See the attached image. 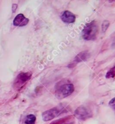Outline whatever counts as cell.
I'll return each instance as SVG.
<instances>
[{
    "mask_svg": "<svg viewBox=\"0 0 115 124\" xmlns=\"http://www.w3.org/2000/svg\"><path fill=\"white\" fill-rule=\"evenodd\" d=\"M74 124L73 122H71V123H68V124Z\"/></svg>",
    "mask_w": 115,
    "mask_h": 124,
    "instance_id": "15",
    "label": "cell"
},
{
    "mask_svg": "<svg viewBox=\"0 0 115 124\" xmlns=\"http://www.w3.org/2000/svg\"><path fill=\"white\" fill-rule=\"evenodd\" d=\"M32 73L30 72H20L14 80L13 87L16 91H19L26 85L31 78Z\"/></svg>",
    "mask_w": 115,
    "mask_h": 124,
    "instance_id": "3",
    "label": "cell"
},
{
    "mask_svg": "<svg viewBox=\"0 0 115 124\" xmlns=\"http://www.w3.org/2000/svg\"><path fill=\"white\" fill-rule=\"evenodd\" d=\"M73 118V117L72 116H68L63 117V118H61L57 120H55V121H53L50 124H66V122L70 121L71 119Z\"/></svg>",
    "mask_w": 115,
    "mask_h": 124,
    "instance_id": "9",
    "label": "cell"
},
{
    "mask_svg": "<svg viewBox=\"0 0 115 124\" xmlns=\"http://www.w3.org/2000/svg\"><path fill=\"white\" fill-rule=\"evenodd\" d=\"M74 85L72 83H63L56 88L55 96L59 99H62L68 97L74 91Z\"/></svg>",
    "mask_w": 115,
    "mask_h": 124,
    "instance_id": "2",
    "label": "cell"
},
{
    "mask_svg": "<svg viewBox=\"0 0 115 124\" xmlns=\"http://www.w3.org/2000/svg\"><path fill=\"white\" fill-rule=\"evenodd\" d=\"M17 8H18L17 4H13V5H12V12H16V10L17 9Z\"/></svg>",
    "mask_w": 115,
    "mask_h": 124,
    "instance_id": "14",
    "label": "cell"
},
{
    "mask_svg": "<svg viewBox=\"0 0 115 124\" xmlns=\"http://www.w3.org/2000/svg\"><path fill=\"white\" fill-rule=\"evenodd\" d=\"M74 116L76 118L80 120L86 121L87 119L92 117L93 116V113L92 110L89 109L88 107H86L84 105H81L76 109L74 112Z\"/></svg>",
    "mask_w": 115,
    "mask_h": 124,
    "instance_id": "5",
    "label": "cell"
},
{
    "mask_svg": "<svg viewBox=\"0 0 115 124\" xmlns=\"http://www.w3.org/2000/svg\"><path fill=\"white\" fill-rule=\"evenodd\" d=\"M36 116L35 115H28L26 116V119L24 120V124H35L36 122Z\"/></svg>",
    "mask_w": 115,
    "mask_h": 124,
    "instance_id": "10",
    "label": "cell"
},
{
    "mask_svg": "<svg viewBox=\"0 0 115 124\" xmlns=\"http://www.w3.org/2000/svg\"><path fill=\"white\" fill-rule=\"evenodd\" d=\"M89 56V53L88 51H83V52H80V54H78L75 58L73 59V61H72L71 64H69L68 67L69 68H72L76 66V64L79 62H81L82 61H86L88 58Z\"/></svg>",
    "mask_w": 115,
    "mask_h": 124,
    "instance_id": "6",
    "label": "cell"
},
{
    "mask_svg": "<svg viewBox=\"0 0 115 124\" xmlns=\"http://www.w3.org/2000/svg\"><path fill=\"white\" fill-rule=\"evenodd\" d=\"M65 107L62 105L51 108L43 113V119L44 121H50L65 112Z\"/></svg>",
    "mask_w": 115,
    "mask_h": 124,
    "instance_id": "4",
    "label": "cell"
},
{
    "mask_svg": "<svg viewBox=\"0 0 115 124\" xmlns=\"http://www.w3.org/2000/svg\"><path fill=\"white\" fill-rule=\"evenodd\" d=\"M109 105L112 107V109L115 110V97L111 99L109 102Z\"/></svg>",
    "mask_w": 115,
    "mask_h": 124,
    "instance_id": "13",
    "label": "cell"
},
{
    "mask_svg": "<svg viewBox=\"0 0 115 124\" xmlns=\"http://www.w3.org/2000/svg\"><path fill=\"white\" fill-rule=\"evenodd\" d=\"M29 22V20L28 18L24 17V16L22 14H20L14 20V25L15 26H24L27 25Z\"/></svg>",
    "mask_w": 115,
    "mask_h": 124,
    "instance_id": "8",
    "label": "cell"
},
{
    "mask_svg": "<svg viewBox=\"0 0 115 124\" xmlns=\"http://www.w3.org/2000/svg\"><path fill=\"white\" fill-rule=\"evenodd\" d=\"M106 77L107 78H115V66L111 68L107 72L106 75Z\"/></svg>",
    "mask_w": 115,
    "mask_h": 124,
    "instance_id": "11",
    "label": "cell"
},
{
    "mask_svg": "<svg viewBox=\"0 0 115 124\" xmlns=\"http://www.w3.org/2000/svg\"><path fill=\"white\" fill-rule=\"evenodd\" d=\"M110 26V22L108 20L104 21L102 24V32H105L107 30V29L108 28V27Z\"/></svg>",
    "mask_w": 115,
    "mask_h": 124,
    "instance_id": "12",
    "label": "cell"
},
{
    "mask_svg": "<svg viewBox=\"0 0 115 124\" xmlns=\"http://www.w3.org/2000/svg\"><path fill=\"white\" fill-rule=\"evenodd\" d=\"M61 19L62 21L67 23H74L76 19L75 14L69 11H65L61 16Z\"/></svg>",
    "mask_w": 115,
    "mask_h": 124,
    "instance_id": "7",
    "label": "cell"
},
{
    "mask_svg": "<svg viewBox=\"0 0 115 124\" xmlns=\"http://www.w3.org/2000/svg\"><path fill=\"white\" fill-rule=\"evenodd\" d=\"M99 33V28L96 21L88 23L82 30V37L86 40H94Z\"/></svg>",
    "mask_w": 115,
    "mask_h": 124,
    "instance_id": "1",
    "label": "cell"
}]
</instances>
